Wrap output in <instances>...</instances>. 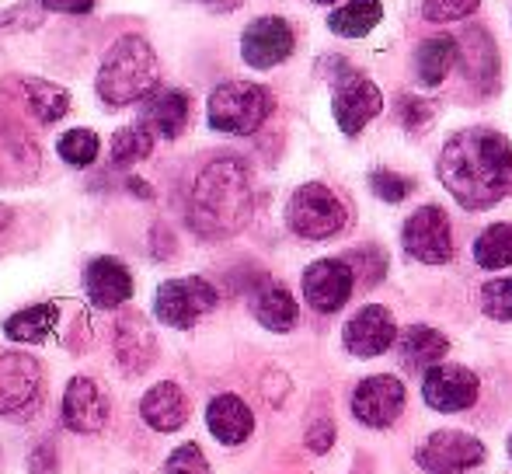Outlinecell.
<instances>
[{"label": "cell", "mask_w": 512, "mask_h": 474, "mask_svg": "<svg viewBox=\"0 0 512 474\" xmlns=\"http://www.w3.org/2000/svg\"><path fill=\"white\" fill-rule=\"evenodd\" d=\"M63 422L70 433H102L108 422V398L91 377H74L63 394Z\"/></svg>", "instance_id": "obj_15"}, {"label": "cell", "mask_w": 512, "mask_h": 474, "mask_svg": "<svg viewBox=\"0 0 512 474\" xmlns=\"http://www.w3.org/2000/svg\"><path fill=\"white\" fill-rule=\"evenodd\" d=\"M401 244L415 262L425 265H443L453 258V231L450 217L439 206H422L405 220V231H401Z\"/></svg>", "instance_id": "obj_8"}, {"label": "cell", "mask_w": 512, "mask_h": 474, "mask_svg": "<svg viewBox=\"0 0 512 474\" xmlns=\"http://www.w3.org/2000/svg\"><path fill=\"white\" fill-rule=\"evenodd\" d=\"M95 88L98 98L112 109L143 102L150 91L161 88V67H157V53L150 49V42L140 35H122L119 42H112Z\"/></svg>", "instance_id": "obj_3"}, {"label": "cell", "mask_w": 512, "mask_h": 474, "mask_svg": "<svg viewBox=\"0 0 512 474\" xmlns=\"http://www.w3.org/2000/svg\"><path fill=\"white\" fill-rule=\"evenodd\" d=\"M352 290H356V272L345 258H321V262L307 265L304 272V297L314 311L335 314L349 304Z\"/></svg>", "instance_id": "obj_12"}, {"label": "cell", "mask_w": 512, "mask_h": 474, "mask_svg": "<svg viewBox=\"0 0 512 474\" xmlns=\"http://www.w3.org/2000/svg\"><path fill=\"white\" fill-rule=\"evenodd\" d=\"M439 182L464 210H492L512 196V143L495 129H460L439 154Z\"/></svg>", "instance_id": "obj_1"}, {"label": "cell", "mask_w": 512, "mask_h": 474, "mask_svg": "<svg viewBox=\"0 0 512 474\" xmlns=\"http://www.w3.org/2000/svg\"><path fill=\"white\" fill-rule=\"evenodd\" d=\"M164 474H209V461L196 443H182V447L164 461Z\"/></svg>", "instance_id": "obj_34"}, {"label": "cell", "mask_w": 512, "mask_h": 474, "mask_svg": "<svg viewBox=\"0 0 512 474\" xmlns=\"http://www.w3.org/2000/svg\"><path fill=\"white\" fill-rule=\"evenodd\" d=\"M42 370L25 353H0V415L25 408L39 394Z\"/></svg>", "instance_id": "obj_17"}, {"label": "cell", "mask_w": 512, "mask_h": 474, "mask_svg": "<svg viewBox=\"0 0 512 474\" xmlns=\"http://www.w3.org/2000/svg\"><path fill=\"white\" fill-rule=\"evenodd\" d=\"M56 150H60L63 161L74 164V168H88V164H95L98 150H102V140H98L91 129H70V133L60 136Z\"/></svg>", "instance_id": "obj_30"}, {"label": "cell", "mask_w": 512, "mask_h": 474, "mask_svg": "<svg viewBox=\"0 0 512 474\" xmlns=\"http://www.w3.org/2000/svg\"><path fill=\"white\" fill-rule=\"evenodd\" d=\"M199 4H206V7H213V11H234L241 0H199Z\"/></svg>", "instance_id": "obj_39"}, {"label": "cell", "mask_w": 512, "mask_h": 474, "mask_svg": "<svg viewBox=\"0 0 512 474\" xmlns=\"http://www.w3.org/2000/svg\"><path fill=\"white\" fill-rule=\"evenodd\" d=\"M370 189L377 192V199H384V203H401V199H408L411 182L405 175H398V171L377 168L370 175Z\"/></svg>", "instance_id": "obj_33"}, {"label": "cell", "mask_w": 512, "mask_h": 474, "mask_svg": "<svg viewBox=\"0 0 512 474\" xmlns=\"http://www.w3.org/2000/svg\"><path fill=\"white\" fill-rule=\"evenodd\" d=\"M11 220H14V210H11V206L0 203V231H4V227L11 224Z\"/></svg>", "instance_id": "obj_40"}, {"label": "cell", "mask_w": 512, "mask_h": 474, "mask_svg": "<svg viewBox=\"0 0 512 474\" xmlns=\"http://www.w3.org/2000/svg\"><path fill=\"white\" fill-rule=\"evenodd\" d=\"M384 21V7L380 0H349V4L335 7L328 14V28L342 39H363Z\"/></svg>", "instance_id": "obj_24"}, {"label": "cell", "mask_w": 512, "mask_h": 474, "mask_svg": "<svg viewBox=\"0 0 512 474\" xmlns=\"http://www.w3.org/2000/svg\"><path fill=\"white\" fill-rule=\"evenodd\" d=\"M331 440H335V429H331V422H317V426L307 433V447L317 450V454L331 450Z\"/></svg>", "instance_id": "obj_37"}, {"label": "cell", "mask_w": 512, "mask_h": 474, "mask_svg": "<svg viewBox=\"0 0 512 474\" xmlns=\"http://www.w3.org/2000/svg\"><path fill=\"white\" fill-rule=\"evenodd\" d=\"M478 377L467 366L457 363H436L432 370L422 373V398L432 412H464L478 401Z\"/></svg>", "instance_id": "obj_10"}, {"label": "cell", "mask_w": 512, "mask_h": 474, "mask_svg": "<svg viewBox=\"0 0 512 474\" xmlns=\"http://www.w3.org/2000/svg\"><path fill=\"white\" fill-rule=\"evenodd\" d=\"M509 457H512V436H509Z\"/></svg>", "instance_id": "obj_42"}, {"label": "cell", "mask_w": 512, "mask_h": 474, "mask_svg": "<svg viewBox=\"0 0 512 474\" xmlns=\"http://www.w3.org/2000/svg\"><path fill=\"white\" fill-rule=\"evenodd\" d=\"M460 60V42L453 39H425L418 46V56H415V67H418V81L425 88H439V84L450 77L453 63Z\"/></svg>", "instance_id": "obj_26"}, {"label": "cell", "mask_w": 512, "mask_h": 474, "mask_svg": "<svg viewBox=\"0 0 512 474\" xmlns=\"http://www.w3.org/2000/svg\"><path fill=\"white\" fill-rule=\"evenodd\" d=\"M474 262L481 269H506L512 265V224H492L474 241Z\"/></svg>", "instance_id": "obj_28"}, {"label": "cell", "mask_w": 512, "mask_h": 474, "mask_svg": "<svg viewBox=\"0 0 512 474\" xmlns=\"http://www.w3.org/2000/svg\"><path fill=\"white\" fill-rule=\"evenodd\" d=\"M345 262L352 265V272L356 276H363V283L366 286H377L380 279H384V269H387V262H384V251L380 248H363V251H352Z\"/></svg>", "instance_id": "obj_35"}, {"label": "cell", "mask_w": 512, "mask_h": 474, "mask_svg": "<svg viewBox=\"0 0 512 474\" xmlns=\"http://www.w3.org/2000/svg\"><path fill=\"white\" fill-rule=\"evenodd\" d=\"M401 119H405L408 129H422L432 122V109L425 102H418V98H405L401 102Z\"/></svg>", "instance_id": "obj_36"}, {"label": "cell", "mask_w": 512, "mask_h": 474, "mask_svg": "<svg viewBox=\"0 0 512 474\" xmlns=\"http://www.w3.org/2000/svg\"><path fill=\"white\" fill-rule=\"evenodd\" d=\"M481 311L495 321H512V276L509 279H492L481 286Z\"/></svg>", "instance_id": "obj_31"}, {"label": "cell", "mask_w": 512, "mask_h": 474, "mask_svg": "<svg viewBox=\"0 0 512 474\" xmlns=\"http://www.w3.org/2000/svg\"><path fill=\"white\" fill-rule=\"evenodd\" d=\"M140 415L150 429L157 433H175L189 422V398L175 380H164V384L150 387L140 401Z\"/></svg>", "instance_id": "obj_20"}, {"label": "cell", "mask_w": 512, "mask_h": 474, "mask_svg": "<svg viewBox=\"0 0 512 474\" xmlns=\"http://www.w3.org/2000/svg\"><path fill=\"white\" fill-rule=\"evenodd\" d=\"M398 342L394 314L384 304H366L356 318L345 325V349L356 359H373Z\"/></svg>", "instance_id": "obj_14"}, {"label": "cell", "mask_w": 512, "mask_h": 474, "mask_svg": "<svg viewBox=\"0 0 512 474\" xmlns=\"http://www.w3.org/2000/svg\"><path fill=\"white\" fill-rule=\"evenodd\" d=\"M206 426L220 443L237 447V443L248 440L251 429H255V415H251V408L244 405L237 394H216L206 408Z\"/></svg>", "instance_id": "obj_21"}, {"label": "cell", "mask_w": 512, "mask_h": 474, "mask_svg": "<svg viewBox=\"0 0 512 474\" xmlns=\"http://www.w3.org/2000/svg\"><path fill=\"white\" fill-rule=\"evenodd\" d=\"M481 7V0H425L422 14L432 25H446V21H460L467 14H474Z\"/></svg>", "instance_id": "obj_32"}, {"label": "cell", "mask_w": 512, "mask_h": 474, "mask_svg": "<svg viewBox=\"0 0 512 474\" xmlns=\"http://www.w3.org/2000/svg\"><path fill=\"white\" fill-rule=\"evenodd\" d=\"M485 443L460 429H439L418 447V468L425 474H467L485 461Z\"/></svg>", "instance_id": "obj_7"}, {"label": "cell", "mask_w": 512, "mask_h": 474, "mask_svg": "<svg viewBox=\"0 0 512 474\" xmlns=\"http://www.w3.org/2000/svg\"><path fill=\"white\" fill-rule=\"evenodd\" d=\"M154 150V129L150 126H126L112 136V164L119 168H133Z\"/></svg>", "instance_id": "obj_29"}, {"label": "cell", "mask_w": 512, "mask_h": 474, "mask_svg": "<svg viewBox=\"0 0 512 474\" xmlns=\"http://www.w3.org/2000/svg\"><path fill=\"white\" fill-rule=\"evenodd\" d=\"M293 46V28L286 18H276V14H265V18H255L241 35V56L248 67L255 70H269L276 63L290 60Z\"/></svg>", "instance_id": "obj_13"}, {"label": "cell", "mask_w": 512, "mask_h": 474, "mask_svg": "<svg viewBox=\"0 0 512 474\" xmlns=\"http://www.w3.org/2000/svg\"><path fill=\"white\" fill-rule=\"evenodd\" d=\"M39 4L49 7V11H60V14H88L98 0H39Z\"/></svg>", "instance_id": "obj_38"}, {"label": "cell", "mask_w": 512, "mask_h": 474, "mask_svg": "<svg viewBox=\"0 0 512 474\" xmlns=\"http://www.w3.org/2000/svg\"><path fill=\"white\" fill-rule=\"evenodd\" d=\"M115 356H119L122 373H129V377H140L143 370H150V363L157 359V339L143 314L126 311L119 318V325H115Z\"/></svg>", "instance_id": "obj_16"}, {"label": "cell", "mask_w": 512, "mask_h": 474, "mask_svg": "<svg viewBox=\"0 0 512 474\" xmlns=\"http://www.w3.org/2000/svg\"><path fill=\"white\" fill-rule=\"evenodd\" d=\"M251 311H255V318L262 321L269 332H290V328L297 325V314H300L293 293L286 290V286H279V283L262 286V290L255 293V304H251Z\"/></svg>", "instance_id": "obj_23"}, {"label": "cell", "mask_w": 512, "mask_h": 474, "mask_svg": "<svg viewBox=\"0 0 512 474\" xmlns=\"http://www.w3.org/2000/svg\"><path fill=\"white\" fill-rule=\"evenodd\" d=\"M251 206L255 196H251L248 168L234 157H220V161H209L192 185L189 224L206 241H223L248 227Z\"/></svg>", "instance_id": "obj_2"}, {"label": "cell", "mask_w": 512, "mask_h": 474, "mask_svg": "<svg viewBox=\"0 0 512 474\" xmlns=\"http://www.w3.org/2000/svg\"><path fill=\"white\" fill-rule=\"evenodd\" d=\"M380 109H384V95H380V88L370 81V77L356 74V70H345V74L335 81L331 112H335V122L345 136L363 133V126L370 119H377Z\"/></svg>", "instance_id": "obj_9"}, {"label": "cell", "mask_w": 512, "mask_h": 474, "mask_svg": "<svg viewBox=\"0 0 512 474\" xmlns=\"http://www.w3.org/2000/svg\"><path fill=\"white\" fill-rule=\"evenodd\" d=\"M21 88H25L28 109L39 116V122H60L67 116V109H70L67 88H60V84H53V81H39V77H25Z\"/></svg>", "instance_id": "obj_27"}, {"label": "cell", "mask_w": 512, "mask_h": 474, "mask_svg": "<svg viewBox=\"0 0 512 474\" xmlns=\"http://www.w3.org/2000/svg\"><path fill=\"white\" fill-rule=\"evenodd\" d=\"M56 321H60V307L56 304H35V307H25V311L11 314V318L4 321V335L11 342H28V346H35V342L49 339V332L56 328Z\"/></svg>", "instance_id": "obj_25"}, {"label": "cell", "mask_w": 512, "mask_h": 474, "mask_svg": "<svg viewBox=\"0 0 512 474\" xmlns=\"http://www.w3.org/2000/svg\"><path fill=\"white\" fill-rule=\"evenodd\" d=\"M84 290H88L91 304L112 311V307H122L133 297V272L119 258H95L84 272Z\"/></svg>", "instance_id": "obj_18"}, {"label": "cell", "mask_w": 512, "mask_h": 474, "mask_svg": "<svg viewBox=\"0 0 512 474\" xmlns=\"http://www.w3.org/2000/svg\"><path fill=\"white\" fill-rule=\"evenodd\" d=\"M189 116H192V102L178 88H157L143 98V126H150L164 140L182 136L185 126H189Z\"/></svg>", "instance_id": "obj_19"}, {"label": "cell", "mask_w": 512, "mask_h": 474, "mask_svg": "<svg viewBox=\"0 0 512 474\" xmlns=\"http://www.w3.org/2000/svg\"><path fill=\"white\" fill-rule=\"evenodd\" d=\"M345 206L328 185L321 182H307L300 185L290 196V206H286V224L297 237H307V241H328L345 227Z\"/></svg>", "instance_id": "obj_5"}, {"label": "cell", "mask_w": 512, "mask_h": 474, "mask_svg": "<svg viewBox=\"0 0 512 474\" xmlns=\"http://www.w3.org/2000/svg\"><path fill=\"white\" fill-rule=\"evenodd\" d=\"M405 412V384L391 373H377L366 377L363 384L352 391V415L370 429H387L398 422Z\"/></svg>", "instance_id": "obj_11"}, {"label": "cell", "mask_w": 512, "mask_h": 474, "mask_svg": "<svg viewBox=\"0 0 512 474\" xmlns=\"http://www.w3.org/2000/svg\"><path fill=\"white\" fill-rule=\"evenodd\" d=\"M398 353H401V363H405L408 370L425 373L450 353V339H446L443 332H436V328L411 325L398 335Z\"/></svg>", "instance_id": "obj_22"}, {"label": "cell", "mask_w": 512, "mask_h": 474, "mask_svg": "<svg viewBox=\"0 0 512 474\" xmlns=\"http://www.w3.org/2000/svg\"><path fill=\"white\" fill-rule=\"evenodd\" d=\"M272 95L262 84L251 81H227L209 95V126L216 133L248 136L272 116Z\"/></svg>", "instance_id": "obj_4"}, {"label": "cell", "mask_w": 512, "mask_h": 474, "mask_svg": "<svg viewBox=\"0 0 512 474\" xmlns=\"http://www.w3.org/2000/svg\"><path fill=\"white\" fill-rule=\"evenodd\" d=\"M314 4H335V0H314Z\"/></svg>", "instance_id": "obj_41"}, {"label": "cell", "mask_w": 512, "mask_h": 474, "mask_svg": "<svg viewBox=\"0 0 512 474\" xmlns=\"http://www.w3.org/2000/svg\"><path fill=\"white\" fill-rule=\"evenodd\" d=\"M216 290L213 283H206L203 276L189 279H168V283L157 286L154 311L161 318V325L168 328H192L203 314L216 307Z\"/></svg>", "instance_id": "obj_6"}]
</instances>
